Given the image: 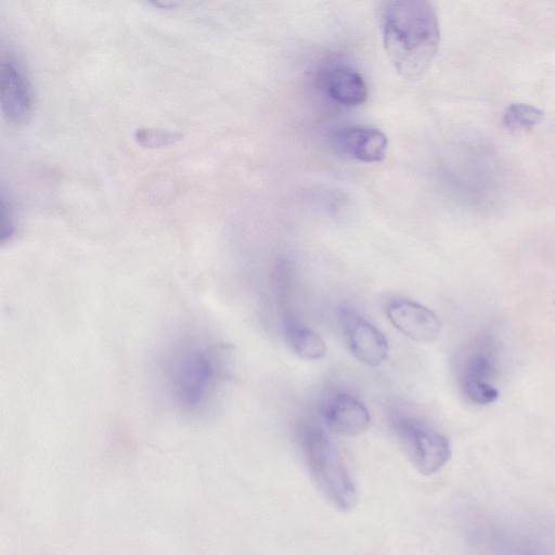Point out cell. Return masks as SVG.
Returning <instances> with one entry per match:
<instances>
[{
    "label": "cell",
    "instance_id": "30bf717a",
    "mask_svg": "<svg viewBox=\"0 0 555 555\" xmlns=\"http://www.w3.org/2000/svg\"><path fill=\"white\" fill-rule=\"evenodd\" d=\"M331 145L338 153L363 163H378L385 158L387 137L374 127L347 125L330 134Z\"/></svg>",
    "mask_w": 555,
    "mask_h": 555
},
{
    "label": "cell",
    "instance_id": "6da1fadb",
    "mask_svg": "<svg viewBox=\"0 0 555 555\" xmlns=\"http://www.w3.org/2000/svg\"><path fill=\"white\" fill-rule=\"evenodd\" d=\"M152 371L167 408L183 420L202 421L232 376L233 352L203 332L183 328L158 346Z\"/></svg>",
    "mask_w": 555,
    "mask_h": 555
},
{
    "label": "cell",
    "instance_id": "5b68a950",
    "mask_svg": "<svg viewBox=\"0 0 555 555\" xmlns=\"http://www.w3.org/2000/svg\"><path fill=\"white\" fill-rule=\"evenodd\" d=\"M392 428L403 453L421 474L434 475L450 460L449 439L428 423L400 415L392 420Z\"/></svg>",
    "mask_w": 555,
    "mask_h": 555
},
{
    "label": "cell",
    "instance_id": "277c9868",
    "mask_svg": "<svg viewBox=\"0 0 555 555\" xmlns=\"http://www.w3.org/2000/svg\"><path fill=\"white\" fill-rule=\"evenodd\" d=\"M299 440L309 475L318 490L337 509L351 511L358 502V488L333 440L313 425L301 429Z\"/></svg>",
    "mask_w": 555,
    "mask_h": 555
},
{
    "label": "cell",
    "instance_id": "8992f818",
    "mask_svg": "<svg viewBox=\"0 0 555 555\" xmlns=\"http://www.w3.org/2000/svg\"><path fill=\"white\" fill-rule=\"evenodd\" d=\"M496 364L492 350L485 344L473 347L462 361L460 383L464 396L475 404H490L499 397L492 384Z\"/></svg>",
    "mask_w": 555,
    "mask_h": 555
},
{
    "label": "cell",
    "instance_id": "2e32d148",
    "mask_svg": "<svg viewBox=\"0 0 555 555\" xmlns=\"http://www.w3.org/2000/svg\"><path fill=\"white\" fill-rule=\"evenodd\" d=\"M154 4L167 9V8H172V7L175 8L176 5L179 4V2L166 0V1H156V2H154Z\"/></svg>",
    "mask_w": 555,
    "mask_h": 555
},
{
    "label": "cell",
    "instance_id": "3957f363",
    "mask_svg": "<svg viewBox=\"0 0 555 555\" xmlns=\"http://www.w3.org/2000/svg\"><path fill=\"white\" fill-rule=\"evenodd\" d=\"M465 537L476 555H555L544 528L508 516L473 514L466 520Z\"/></svg>",
    "mask_w": 555,
    "mask_h": 555
},
{
    "label": "cell",
    "instance_id": "9c48e42d",
    "mask_svg": "<svg viewBox=\"0 0 555 555\" xmlns=\"http://www.w3.org/2000/svg\"><path fill=\"white\" fill-rule=\"evenodd\" d=\"M386 314L401 334L418 343L434 341L442 331V322L438 314L413 300H390L386 306Z\"/></svg>",
    "mask_w": 555,
    "mask_h": 555
},
{
    "label": "cell",
    "instance_id": "9a60e30c",
    "mask_svg": "<svg viewBox=\"0 0 555 555\" xmlns=\"http://www.w3.org/2000/svg\"><path fill=\"white\" fill-rule=\"evenodd\" d=\"M181 137L182 134L180 132L156 128L144 127L138 128L134 131V139L137 143L150 149L170 145Z\"/></svg>",
    "mask_w": 555,
    "mask_h": 555
},
{
    "label": "cell",
    "instance_id": "8fae6325",
    "mask_svg": "<svg viewBox=\"0 0 555 555\" xmlns=\"http://www.w3.org/2000/svg\"><path fill=\"white\" fill-rule=\"evenodd\" d=\"M341 320L347 346L359 361L377 366L387 359V338L375 325L349 310L341 312Z\"/></svg>",
    "mask_w": 555,
    "mask_h": 555
},
{
    "label": "cell",
    "instance_id": "52a82bcc",
    "mask_svg": "<svg viewBox=\"0 0 555 555\" xmlns=\"http://www.w3.org/2000/svg\"><path fill=\"white\" fill-rule=\"evenodd\" d=\"M1 109L12 125L28 121L33 112V94L22 65L12 55L2 56L0 64Z\"/></svg>",
    "mask_w": 555,
    "mask_h": 555
},
{
    "label": "cell",
    "instance_id": "5bb4252c",
    "mask_svg": "<svg viewBox=\"0 0 555 555\" xmlns=\"http://www.w3.org/2000/svg\"><path fill=\"white\" fill-rule=\"evenodd\" d=\"M542 113L526 104H514L505 113L504 121L511 130L530 129L539 122Z\"/></svg>",
    "mask_w": 555,
    "mask_h": 555
},
{
    "label": "cell",
    "instance_id": "7a4b0ae2",
    "mask_svg": "<svg viewBox=\"0 0 555 555\" xmlns=\"http://www.w3.org/2000/svg\"><path fill=\"white\" fill-rule=\"evenodd\" d=\"M385 51L396 70L421 78L435 59L440 40L434 5L424 0L386 1L379 8Z\"/></svg>",
    "mask_w": 555,
    "mask_h": 555
},
{
    "label": "cell",
    "instance_id": "ba28073f",
    "mask_svg": "<svg viewBox=\"0 0 555 555\" xmlns=\"http://www.w3.org/2000/svg\"><path fill=\"white\" fill-rule=\"evenodd\" d=\"M320 411L325 426L339 435L359 436L371 423V414L365 404L356 396L341 390L327 392L321 400Z\"/></svg>",
    "mask_w": 555,
    "mask_h": 555
},
{
    "label": "cell",
    "instance_id": "7c38bea8",
    "mask_svg": "<svg viewBox=\"0 0 555 555\" xmlns=\"http://www.w3.org/2000/svg\"><path fill=\"white\" fill-rule=\"evenodd\" d=\"M320 80L324 92L337 104L351 107L366 100L367 88L362 75L347 63L335 61L326 64L320 73Z\"/></svg>",
    "mask_w": 555,
    "mask_h": 555
},
{
    "label": "cell",
    "instance_id": "4fadbf2b",
    "mask_svg": "<svg viewBox=\"0 0 555 555\" xmlns=\"http://www.w3.org/2000/svg\"><path fill=\"white\" fill-rule=\"evenodd\" d=\"M284 337L289 349L301 359L318 360L325 354L326 346L322 337L294 319L285 320Z\"/></svg>",
    "mask_w": 555,
    "mask_h": 555
}]
</instances>
